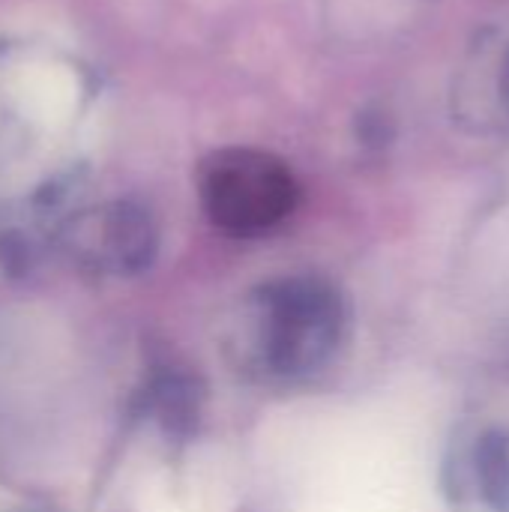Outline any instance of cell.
Masks as SVG:
<instances>
[{"instance_id":"2","label":"cell","mask_w":509,"mask_h":512,"mask_svg":"<svg viewBox=\"0 0 509 512\" xmlns=\"http://www.w3.org/2000/svg\"><path fill=\"white\" fill-rule=\"evenodd\" d=\"M477 477L486 504L495 512H509V435L489 432L480 438Z\"/></svg>"},{"instance_id":"1","label":"cell","mask_w":509,"mask_h":512,"mask_svg":"<svg viewBox=\"0 0 509 512\" xmlns=\"http://www.w3.org/2000/svg\"><path fill=\"white\" fill-rule=\"evenodd\" d=\"M201 198L210 219L231 234H261L282 222L297 183L285 162L252 147H225L201 168Z\"/></svg>"},{"instance_id":"3","label":"cell","mask_w":509,"mask_h":512,"mask_svg":"<svg viewBox=\"0 0 509 512\" xmlns=\"http://www.w3.org/2000/svg\"><path fill=\"white\" fill-rule=\"evenodd\" d=\"M498 87H501V102L509 108V51L501 60V78H498Z\"/></svg>"}]
</instances>
